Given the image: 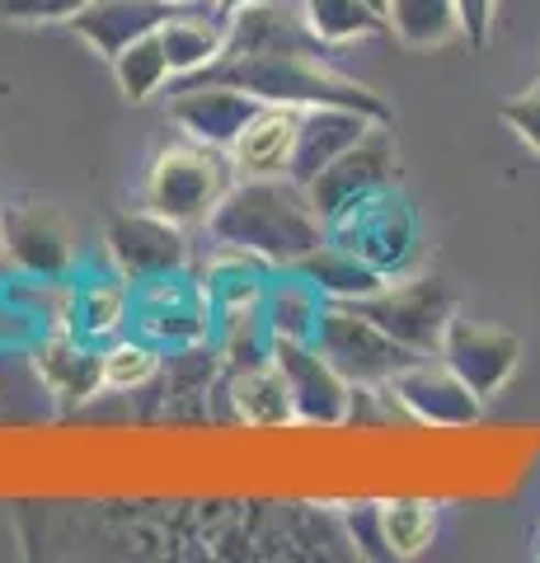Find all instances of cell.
Wrapping results in <instances>:
<instances>
[{
    "label": "cell",
    "mask_w": 540,
    "mask_h": 563,
    "mask_svg": "<svg viewBox=\"0 0 540 563\" xmlns=\"http://www.w3.org/2000/svg\"><path fill=\"white\" fill-rule=\"evenodd\" d=\"M503 122H508V128L540 155V80H531L517 99L503 103Z\"/></svg>",
    "instance_id": "30"
},
{
    "label": "cell",
    "mask_w": 540,
    "mask_h": 563,
    "mask_svg": "<svg viewBox=\"0 0 540 563\" xmlns=\"http://www.w3.org/2000/svg\"><path fill=\"white\" fill-rule=\"evenodd\" d=\"M103 244H109L113 268L123 273L128 282H146V277L188 268V235H184V225L155 217L151 207L118 211V217L109 221V231H103Z\"/></svg>",
    "instance_id": "10"
},
{
    "label": "cell",
    "mask_w": 540,
    "mask_h": 563,
    "mask_svg": "<svg viewBox=\"0 0 540 563\" xmlns=\"http://www.w3.org/2000/svg\"><path fill=\"white\" fill-rule=\"evenodd\" d=\"M395 169H399V151H395V136H390V122H376V128L353 141L339 161H329L316 179L306 184L310 192V207L320 211V221L329 225L334 217H343L353 202L372 198L376 188H390L395 184Z\"/></svg>",
    "instance_id": "8"
},
{
    "label": "cell",
    "mask_w": 540,
    "mask_h": 563,
    "mask_svg": "<svg viewBox=\"0 0 540 563\" xmlns=\"http://www.w3.org/2000/svg\"><path fill=\"white\" fill-rule=\"evenodd\" d=\"M316 347L357 390H390V380L418 357L414 347L390 339L372 314H362L348 301H324L320 324H316Z\"/></svg>",
    "instance_id": "5"
},
{
    "label": "cell",
    "mask_w": 540,
    "mask_h": 563,
    "mask_svg": "<svg viewBox=\"0 0 540 563\" xmlns=\"http://www.w3.org/2000/svg\"><path fill=\"white\" fill-rule=\"evenodd\" d=\"M324 296L296 268H277L268 291H264V320L273 329V339H296V343H316Z\"/></svg>",
    "instance_id": "23"
},
{
    "label": "cell",
    "mask_w": 540,
    "mask_h": 563,
    "mask_svg": "<svg viewBox=\"0 0 540 563\" xmlns=\"http://www.w3.org/2000/svg\"><path fill=\"white\" fill-rule=\"evenodd\" d=\"M258 113V99L245 95L240 85L207 80L198 76L194 85H184L179 95H169V122L188 141H202L212 151H231V141L245 132V122Z\"/></svg>",
    "instance_id": "13"
},
{
    "label": "cell",
    "mask_w": 540,
    "mask_h": 563,
    "mask_svg": "<svg viewBox=\"0 0 540 563\" xmlns=\"http://www.w3.org/2000/svg\"><path fill=\"white\" fill-rule=\"evenodd\" d=\"M362 314H372V320L399 339L405 347H414L418 357H438L442 347V333L451 324V314H456V296L442 277H399V282H386L376 296L367 301H357Z\"/></svg>",
    "instance_id": "7"
},
{
    "label": "cell",
    "mask_w": 540,
    "mask_h": 563,
    "mask_svg": "<svg viewBox=\"0 0 540 563\" xmlns=\"http://www.w3.org/2000/svg\"><path fill=\"white\" fill-rule=\"evenodd\" d=\"M90 0H0V20L10 24H71Z\"/></svg>",
    "instance_id": "29"
},
{
    "label": "cell",
    "mask_w": 540,
    "mask_h": 563,
    "mask_svg": "<svg viewBox=\"0 0 540 563\" xmlns=\"http://www.w3.org/2000/svg\"><path fill=\"white\" fill-rule=\"evenodd\" d=\"M296 273H301L324 301H348V306L367 301V296H376L381 287H386V277H381L376 268H367L362 258H353L348 250H339V244H329V240L296 263Z\"/></svg>",
    "instance_id": "22"
},
{
    "label": "cell",
    "mask_w": 540,
    "mask_h": 563,
    "mask_svg": "<svg viewBox=\"0 0 540 563\" xmlns=\"http://www.w3.org/2000/svg\"><path fill=\"white\" fill-rule=\"evenodd\" d=\"M296 128H301V113L296 109L258 103V113L231 141V151H225L235 165V179H291Z\"/></svg>",
    "instance_id": "15"
},
{
    "label": "cell",
    "mask_w": 540,
    "mask_h": 563,
    "mask_svg": "<svg viewBox=\"0 0 540 563\" xmlns=\"http://www.w3.org/2000/svg\"><path fill=\"white\" fill-rule=\"evenodd\" d=\"M212 320L217 306L207 296V282L194 277L188 268L179 273H161L146 282H132V320L128 329L142 333L146 343L161 352H179L212 339Z\"/></svg>",
    "instance_id": "6"
},
{
    "label": "cell",
    "mask_w": 540,
    "mask_h": 563,
    "mask_svg": "<svg viewBox=\"0 0 540 563\" xmlns=\"http://www.w3.org/2000/svg\"><path fill=\"white\" fill-rule=\"evenodd\" d=\"M109 66H113V80H118V90H123L128 103H146L151 95H161L165 80L174 76L165 43H161V29H151L136 43H128Z\"/></svg>",
    "instance_id": "25"
},
{
    "label": "cell",
    "mask_w": 540,
    "mask_h": 563,
    "mask_svg": "<svg viewBox=\"0 0 540 563\" xmlns=\"http://www.w3.org/2000/svg\"><path fill=\"white\" fill-rule=\"evenodd\" d=\"M225 14H194V10H169L161 24V43L174 76H202L207 66L221 62L225 52Z\"/></svg>",
    "instance_id": "21"
},
{
    "label": "cell",
    "mask_w": 540,
    "mask_h": 563,
    "mask_svg": "<svg viewBox=\"0 0 540 563\" xmlns=\"http://www.w3.org/2000/svg\"><path fill=\"white\" fill-rule=\"evenodd\" d=\"M390 395L423 428H470V422H480L484 409V399L442 357H414L390 380Z\"/></svg>",
    "instance_id": "12"
},
{
    "label": "cell",
    "mask_w": 540,
    "mask_h": 563,
    "mask_svg": "<svg viewBox=\"0 0 540 563\" xmlns=\"http://www.w3.org/2000/svg\"><path fill=\"white\" fill-rule=\"evenodd\" d=\"M376 128V118L357 113V109H306L301 113V128H296V155H291V179L296 184H310L316 174L339 161V155L362 141Z\"/></svg>",
    "instance_id": "18"
},
{
    "label": "cell",
    "mask_w": 540,
    "mask_h": 563,
    "mask_svg": "<svg viewBox=\"0 0 540 563\" xmlns=\"http://www.w3.org/2000/svg\"><path fill=\"white\" fill-rule=\"evenodd\" d=\"M207 231L225 250L258 254L273 268H296L324 244V221L296 179H235L207 217Z\"/></svg>",
    "instance_id": "1"
},
{
    "label": "cell",
    "mask_w": 540,
    "mask_h": 563,
    "mask_svg": "<svg viewBox=\"0 0 540 563\" xmlns=\"http://www.w3.org/2000/svg\"><path fill=\"white\" fill-rule=\"evenodd\" d=\"M99 357H103V390H118V395L142 390L165 366V352L146 343L142 333H118L113 343L99 347Z\"/></svg>",
    "instance_id": "27"
},
{
    "label": "cell",
    "mask_w": 540,
    "mask_h": 563,
    "mask_svg": "<svg viewBox=\"0 0 540 563\" xmlns=\"http://www.w3.org/2000/svg\"><path fill=\"white\" fill-rule=\"evenodd\" d=\"M245 5H258V0H212L217 14H235V10H245Z\"/></svg>",
    "instance_id": "33"
},
{
    "label": "cell",
    "mask_w": 540,
    "mask_h": 563,
    "mask_svg": "<svg viewBox=\"0 0 540 563\" xmlns=\"http://www.w3.org/2000/svg\"><path fill=\"white\" fill-rule=\"evenodd\" d=\"M225 390H231V409L245 428H291L296 422L287 376L273 357L250 362V366H231Z\"/></svg>",
    "instance_id": "20"
},
{
    "label": "cell",
    "mask_w": 540,
    "mask_h": 563,
    "mask_svg": "<svg viewBox=\"0 0 540 563\" xmlns=\"http://www.w3.org/2000/svg\"><path fill=\"white\" fill-rule=\"evenodd\" d=\"M0 258H10L14 273L38 277V282H62L76 263V240L52 207H20L5 217V244Z\"/></svg>",
    "instance_id": "14"
},
{
    "label": "cell",
    "mask_w": 540,
    "mask_h": 563,
    "mask_svg": "<svg viewBox=\"0 0 540 563\" xmlns=\"http://www.w3.org/2000/svg\"><path fill=\"white\" fill-rule=\"evenodd\" d=\"M161 5H169V10H188V5H198V0H161Z\"/></svg>",
    "instance_id": "34"
},
{
    "label": "cell",
    "mask_w": 540,
    "mask_h": 563,
    "mask_svg": "<svg viewBox=\"0 0 540 563\" xmlns=\"http://www.w3.org/2000/svg\"><path fill=\"white\" fill-rule=\"evenodd\" d=\"M165 14H169V5H161V0H90L66 29L90 52H99L103 62H113L128 43H136L151 29H161Z\"/></svg>",
    "instance_id": "17"
},
{
    "label": "cell",
    "mask_w": 540,
    "mask_h": 563,
    "mask_svg": "<svg viewBox=\"0 0 540 563\" xmlns=\"http://www.w3.org/2000/svg\"><path fill=\"white\" fill-rule=\"evenodd\" d=\"M0 244H5V211H0Z\"/></svg>",
    "instance_id": "36"
},
{
    "label": "cell",
    "mask_w": 540,
    "mask_h": 563,
    "mask_svg": "<svg viewBox=\"0 0 540 563\" xmlns=\"http://www.w3.org/2000/svg\"><path fill=\"white\" fill-rule=\"evenodd\" d=\"M231 184H235L231 155L202 146V141H179V146H165L151 161L142 207L188 231V225H207V217L231 192Z\"/></svg>",
    "instance_id": "4"
},
{
    "label": "cell",
    "mask_w": 540,
    "mask_h": 563,
    "mask_svg": "<svg viewBox=\"0 0 540 563\" xmlns=\"http://www.w3.org/2000/svg\"><path fill=\"white\" fill-rule=\"evenodd\" d=\"M273 362L287 376L296 422H306V428H339V422L353 418V380L316 343L273 339Z\"/></svg>",
    "instance_id": "9"
},
{
    "label": "cell",
    "mask_w": 540,
    "mask_h": 563,
    "mask_svg": "<svg viewBox=\"0 0 540 563\" xmlns=\"http://www.w3.org/2000/svg\"><path fill=\"white\" fill-rule=\"evenodd\" d=\"M306 29L316 33L324 47H343L357 38H376V33H390V20L367 0H296Z\"/></svg>",
    "instance_id": "24"
},
{
    "label": "cell",
    "mask_w": 540,
    "mask_h": 563,
    "mask_svg": "<svg viewBox=\"0 0 540 563\" xmlns=\"http://www.w3.org/2000/svg\"><path fill=\"white\" fill-rule=\"evenodd\" d=\"M438 357H442L480 399H494L503 385L513 380V372H517V362H521V339H517V333H508V329H494V324L465 320V314H451Z\"/></svg>",
    "instance_id": "11"
},
{
    "label": "cell",
    "mask_w": 540,
    "mask_h": 563,
    "mask_svg": "<svg viewBox=\"0 0 540 563\" xmlns=\"http://www.w3.org/2000/svg\"><path fill=\"white\" fill-rule=\"evenodd\" d=\"M132 320V282L123 273L85 277L66 287V329L85 343H113Z\"/></svg>",
    "instance_id": "19"
},
{
    "label": "cell",
    "mask_w": 540,
    "mask_h": 563,
    "mask_svg": "<svg viewBox=\"0 0 540 563\" xmlns=\"http://www.w3.org/2000/svg\"><path fill=\"white\" fill-rule=\"evenodd\" d=\"M386 20L405 47H442L461 33L456 0H390Z\"/></svg>",
    "instance_id": "26"
},
{
    "label": "cell",
    "mask_w": 540,
    "mask_h": 563,
    "mask_svg": "<svg viewBox=\"0 0 540 563\" xmlns=\"http://www.w3.org/2000/svg\"><path fill=\"white\" fill-rule=\"evenodd\" d=\"M456 14H461V38H470V47H489L498 0H456Z\"/></svg>",
    "instance_id": "32"
},
{
    "label": "cell",
    "mask_w": 540,
    "mask_h": 563,
    "mask_svg": "<svg viewBox=\"0 0 540 563\" xmlns=\"http://www.w3.org/2000/svg\"><path fill=\"white\" fill-rule=\"evenodd\" d=\"M367 5H376L381 14H386V10H390V0H367Z\"/></svg>",
    "instance_id": "35"
},
{
    "label": "cell",
    "mask_w": 540,
    "mask_h": 563,
    "mask_svg": "<svg viewBox=\"0 0 540 563\" xmlns=\"http://www.w3.org/2000/svg\"><path fill=\"white\" fill-rule=\"evenodd\" d=\"M207 80L240 85L258 103L277 109H357L376 122H390V109L372 85L343 76L324 62V52H254V57H221L217 66L202 70Z\"/></svg>",
    "instance_id": "2"
},
{
    "label": "cell",
    "mask_w": 540,
    "mask_h": 563,
    "mask_svg": "<svg viewBox=\"0 0 540 563\" xmlns=\"http://www.w3.org/2000/svg\"><path fill=\"white\" fill-rule=\"evenodd\" d=\"M348 531L367 559H390L386 531H381V503H357V512H348Z\"/></svg>",
    "instance_id": "31"
},
{
    "label": "cell",
    "mask_w": 540,
    "mask_h": 563,
    "mask_svg": "<svg viewBox=\"0 0 540 563\" xmlns=\"http://www.w3.org/2000/svg\"><path fill=\"white\" fill-rule=\"evenodd\" d=\"M381 531H386L390 559H418L438 536V507L428 498H390L381 503Z\"/></svg>",
    "instance_id": "28"
},
{
    "label": "cell",
    "mask_w": 540,
    "mask_h": 563,
    "mask_svg": "<svg viewBox=\"0 0 540 563\" xmlns=\"http://www.w3.org/2000/svg\"><path fill=\"white\" fill-rule=\"evenodd\" d=\"M33 366L52 395L62 404H85L103 390V357L99 343H85L71 329H52L47 339L33 347Z\"/></svg>",
    "instance_id": "16"
},
{
    "label": "cell",
    "mask_w": 540,
    "mask_h": 563,
    "mask_svg": "<svg viewBox=\"0 0 540 563\" xmlns=\"http://www.w3.org/2000/svg\"><path fill=\"white\" fill-rule=\"evenodd\" d=\"M324 240L348 250L353 258H362L367 268H376L386 282L414 277L418 263H423V235H418V217L409 198L390 188H376L372 198H362L324 225Z\"/></svg>",
    "instance_id": "3"
}]
</instances>
